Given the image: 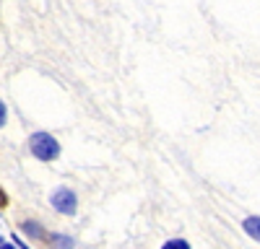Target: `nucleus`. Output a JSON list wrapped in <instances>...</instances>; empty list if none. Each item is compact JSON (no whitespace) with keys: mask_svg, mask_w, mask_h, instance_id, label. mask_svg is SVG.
Masks as SVG:
<instances>
[{"mask_svg":"<svg viewBox=\"0 0 260 249\" xmlns=\"http://www.w3.org/2000/svg\"><path fill=\"white\" fill-rule=\"evenodd\" d=\"M0 246H11V244H8V241H6L3 236H0Z\"/></svg>","mask_w":260,"mask_h":249,"instance_id":"obj_8","label":"nucleus"},{"mask_svg":"<svg viewBox=\"0 0 260 249\" xmlns=\"http://www.w3.org/2000/svg\"><path fill=\"white\" fill-rule=\"evenodd\" d=\"M6 205H8V195L0 190V208H6Z\"/></svg>","mask_w":260,"mask_h":249,"instance_id":"obj_7","label":"nucleus"},{"mask_svg":"<svg viewBox=\"0 0 260 249\" xmlns=\"http://www.w3.org/2000/svg\"><path fill=\"white\" fill-rule=\"evenodd\" d=\"M6 119H8V109H6V104L0 101V128L6 124Z\"/></svg>","mask_w":260,"mask_h":249,"instance_id":"obj_6","label":"nucleus"},{"mask_svg":"<svg viewBox=\"0 0 260 249\" xmlns=\"http://www.w3.org/2000/svg\"><path fill=\"white\" fill-rule=\"evenodd\" d=\"M29 148L39 161H55L60 156V143L50 133H34L29 138Z\"/></svg>","mask_w":260,"mask_h":249,"instance_id":"obj_1","label":"nucleus"},{"mask_svg":"<svg viewBox=\"0 0 260 249\" xmlns=\"http://www.w3.org/2000/svg\"><path fill=\"white\" fill-rule=\"evenodd\" d=\"M164 246H167V249H185L187 241H185V239H175V241H167Z\"/></svg>","mask_w":260,"mask_h":249,"instance_id":"obj_5","label":"nucleus"},{"mask_svg":"<svg viewBox=\"0 0 260 249\" xmlns=\"http://www.w3.org/2000/svg\"><path fill=\"white\" fill-rule=\"evenodd\" d=\"M50 202H52V208H55L60 216H76V211H78V197H76L73 190H68V187L55 190L52 197H50Z\"/></svg>","mask_w":260,"mask_h":249,"instance_id":"obj_2","label":"nucleus"},{"mask_svg":"<svg viewBox=\"0 0 260 249\" xmlns=\"http://www.w3.org/2000/svg\"><path fill=\"white\" fill-rule=\"evenodd\" d=\"M245 234L250 236V239H255V241H260V216H250V218H245Z\"/></svg>","mask_w":260,"mask_h":249,"instance_id":"obj_3","label":"nucleus"},{"mask_svg":"<svg viewBox=\"0 0 260 249\" xmlns=\"http://www.w3.org/2000/svg\"><path fill=\"white\" fill-rule=\"evenodd\" d=\"M24 234L31 236V239H45V231L39 228L37 221H26V223H24Z\"/></svg>","mask_w":260,"mask_h":249,"instance_id":"obj_4","label":"nucleus"}]
</instances>
